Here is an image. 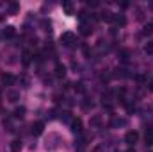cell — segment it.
Listing matches in <instances>:
<instances>
[{"instance_id": "obj_1", "label": "cell", "mask_w": 153, "mask_h": 152, "mask_svg": "<svg viewBox=\"0 0 153 152\" xmlns=\"http://www.w3.org/2000/svg\"><path fill=\"white\" fill-rule=\"evenodd\" d=\"M61 43H62L64 47H73L76 43V36L73 32H64V34L61 36Z\"/></svg>"}, {"instance_id": "obj_2", "label": "cell", "mask_w": 153, "mask_h": 152, "mask_svg": "<svg viewBox=\"0 0 153 152\" xmlns=\"http://www.w3.org/2000/svg\"><path fill=\"white\" fill-rule=\"evenodd\" d=\"M53 141H61V136L57 132H52L50 134V140H46V149H55L57 143H53Z\"/></svg>"}, {"instance_id": "obj_3", "label": "cell", "mask_w": 153, "mask_h": 152, "mask_svg": "<svg viewBox=\"0 0 153 152\" xmlns=\"http://www.w3.org/2000/svg\"><path fill=\"white\" fill-rule=\"evenodd\" d=\"M137 138H139V134H137L135 131H128V132L125 134V141H126L128 145H134V143L137 141Z\"/></svg>"}, {"instance_id": "obj_4", "label": "cell", "mask_w": 153, "mask_h": 152, "mask_svg": "<svg viewBox=\"0 0 153 152\" xmlns=\"http://www.w3.org/2000/svg\"><path fill=\"white\" fill-rule=\"evenodd\" d=\"M0 81H2L4 86H13V84L16 82V77L11 75V74H4V75L0 77Z\"/></svg>"}, {"instance_id": "obj_5", "label": "cell", "mask_w": 153, "mask_h": 152, "mask_svg": "<svg viewBox=\"0 0 153 152\" xmlns=\"http://www.w3.org/2000/svg\"><path fill=\"white\" fill-rule=\"evenodd\" d=\"M14 34H16V31H14V27H11V25H7L4 31H2V36L5 39H11V38H14Z\"/></svg>"}, {"instance_id": "obj_6", "label": "cell", "mask_w": 153, "mask_h": 152, "mask_svg": "<svg viewBox=\"0 0 153 152\" xmlns=\"http://www.w3.org/2000/svg\"><path fill=\"white\" fill-rule=\"evenodd\" d=\"M102 122H103L102 114H93V116H91V120H89L91 127H100V125H102Z\"/></svg>"}, {"instance_id": "obj_7", "label": "cell", "mask_w": 153, "mask_h": 152, "mask_svg": "<svg viewBox=\"0 0 153 152\" xmlns=\"http://www.w3.org/2000/svg\"><path fill=\"white\" fill-rule=\"evenodd\" d=\"M71 131H73L75 134L82 132V120H80V118H75V120L71 122Z\"/></svg>"}, {"instance_id": "obj_8", "label": "cell", "mask_w": 153, "mask_h": 152, "mask_svg": "<svg viewBox=\"0 0 153 152\" xmlns=\"http://www.w3.org/2000/svg\"><path fill=\"white\" fill-rule=\"evenodd\" d=\"M112 22H114L116 25H119V27H125V25H126V18H125L123 14H114Z\"/></svg>"}, {"instance_id": "obj_9", "label": "cell", "mask_w": 153, "mask_h": 152, "mask_svg": "<svg viewBox=\"0 0 153 152\" xmlns=\"http://www.w3.org/2000/svg\"><path fill=\"white\" fill-rule=\"evenodd\" d=\"M66 75V66L64 65H61V63H57V66H55V77H62Z\"/></svg>"}, {"instance_id": "obj_10", "label": "cell", "mask_w": 153, "mask_h": 152, "mask_svg": "<svg viewBox=\"0 0 153 152\" xmlns=\"http://www.w3.org/2000/svg\"><path fill=\"white\" fill-rule=\"evenodd\" d=\"M80 32H82L84 36H89V34L93 32V25H91V23H82V25H80Z\"/></svg>"}, {"instance_id": "obj_11", "label": "cell", "mask_w": 153, "mask_h": 152, "mask_svg": "<svg viewBox=\"0 0 153 152\" xmlns=\"http://www.w3.org/2000/svg\"><path fill=\"white\" fill-rule=\"evenodd\" d=\"M43 127H45V123H43V122L34 123V125H32V134H34V136H39V134L43 132Z\"/></svg>"}, {"instance_id": "obj_12", "label": "cell", "mask_w": 153, "mask_h": 152, "mask_svg": "<svg viewBox=\"0 0 153 152\" xmlns=\"http://www.w3.org/2000/svg\"><path fill=\"white\" fill-rule=\"evenodd\" d=\"M109 125L111 127H121V125H126V120L125 118H112Z\"/></svg>"}, {"instance_id": "obj_13", "label": "cell", "mask_w": 153, "mask_h": 152, "mask_svg": "<svg viewBox=\"0 0 153 152\" xmlns=\"http://www.w3.org/2000/svg\"><path fill=\"white\" fill-rule=\"evenodd\" d=\"M98 18H100V20H105V22H112V18H114V14H112L111 11H102Z\"/></svg>"}, {"instance_id": "obj_14", "label": "cell", "mask_w": 153, "mask_h": 152, "mask_svg": "<svg viewBox=\"0 0 153 152\" xmlns=\"http://www.w3.org/2000/svg\"><path fill=\"white\" fill-rule=\"evenodd\" d=\"M7 99H9V102H16V100L20 99V91L9 90V91H7Z\"/></svg>"}, {"instance_id": "obj_15", "label": "cell", "mask_w": 153, "mask_h": 152, "mask_svg": "<svg viewBox=\"0 0 153 152\" xmlns=\"http://www.w3.org/2000/svg\"><path fill=\"white\" fill-rule=\"evenodd\" d=\"M153 34V22L152 23H146L144 29H143V36H152Z\"/></svg>"}, {"instance_id": "obj_16", "label": "cell", "mask_w": 153, "mask_h": 152, "mask_svg": "<svg viewBox=\"0 0 153 152\" xmlns=\"http://www.w3.org/2000/svg\"><path fill=\"white\" fill-rule=\"evenodd\" d=\"M11 150H13V152H20V150H22V141H20V140L11 141Z\"/></svg>"}, {"instance_id": "obj_17", "label": "cell", "mask_w": 153, "mask_h": 152, "mask_svg": "<svg viewBox=\"0 0 153 152\" xmlns=\"http://www.w3.org/2000/svg\"><path fill=\"white\" fill-rule=\"evenodd\" d=\"M62 9L66 11V14H73V4L71 2H62Z\"/></svg>"}, {"instance_id": "obj_18", "label": "cell", "mask_w": 153, "mask_h": 152, "mask_svg": "<svg viewBox=\"0 0 153 152\" xmlns=\"http://www.w3.org/2000/svg\"><path fill=\"white\" fill-rule=\"evenodd\" d=\"M30 57H32V56H30V52H27V50H25V52H23V57H22L23 66H29V65H30Z\"/></svg>"}, {"instance_id": "obj_19", "label": "cell", "mask_w": 153, "mask_h": 152, "mask_svg": "<svg viewBox=\"0 0 153 152\" xmlns=\"http://www.w3.org/2000/svg\"><path fill=\"white\" fill-rule=\"evenodd\" d=\"M119 57H121V61H128L130 59V50H126V48L119 50Z\"/></svg>"}, {"instance_id": "obj_20", "label": "cell", "mask_w": 153, "mask_h": 152, "mask_svg": "<svg viewBox=\"0 0 153 152\" xmlns=\"http://www.w3.org/2000/svg\"><path fill=\"white\" fill-rule=\"evenodd\" d=\"M13 116H14V118H23V116H25V108H16L14 113H13Z\"/></svg>"}, {"instance_id": "obj_21", "label": "cell", "mask_w": 153, "mask_h": 152, "mask_svg": "<svg viewBox=\"0 0 153 152\" xmlns=\"http://www.w3.org/2000/svg\"><path fill=\"white\" fill-rule=\"evenodd\" d=\"M144 140H146V145H153V131H146Z\"/></svg>"}, {"instance_id": "obj_22", "label": "cell", "mask_w": 153, "mask_h": 152, "mask_svg": "<svg viewBox=\"0 0 153 152\" xmlns=\"http://www.w3.org/2000/svg\"><path fill=\"white\" fill-rule=\"evenodd\" d=\"M91 108H93V100H91V99H84V102H82V109L87 111V109H91Z\"/></svg>"}, {"instance_id": "obj_23", "label": "cell", "mask_w": 153, "mask_h": 152, "mask_svg": "<svg viewBox=\"0 0 153 152\" xmlns=\"http://www.w3.org/2000/svg\"><path fill=\"white\" fill-rule=\"evenodd\" d=\"M41 27H43L46 32H50V31H52V23H50L48 20H41Z\"/></svg>"}, {"instance_id": "obj_24", "label": "cell", "mask_w": 153, "mask_h": 152, "mask_svg": "<svg viewBox=\"0 0 153 152\" xmlns=\"http://www.w3.org/2000/svg\"><path fill=\"white\" fill-rule=\"evenodd\" d=\"M128 70H125V68H117L116 70V77H121V79H125V77H128V74H126Z\"/></svg>"}, {"instance_id": "obj_25", "label": "cell", "mask_w": 153, "mask_h": 152, "mask_svg": "<svg viewBox=\"0 0 153 152\" xmlns=\"http://www.w3.org/2000/svg\"><path fill=\"white\" fill-rule=\"evenodd\" d=\"M144 52H146V54H153V41H148V43L144 45Z\"/></svg>"}, {"instance_id": "obj_26", "label": "cell", "mask_w": 153, "mask_h": 152, "mask_svg": "<svg viewBox=\"0 0 153 152\" xmlns=\"http://www.w3.org/2000/svg\"><path fill=\"white\" fill-rule=\"evenodd\" d=\"M16 11H18V4H16V2H11V4H9V13L14 14Z\"/></svg>"}, {"instance_id": "obj_27", "label": "cell", "mask_w": 153, "mask_h": 152, "mask_svg": "<svg viewBox=\"0 0 153 152\" xmlns=\"http://www.w3.org/2000/svg\"><path fill=\"white\" fill-rule=\"evenodd\" d=\"M20 82H22L23 88H29V79L27 77H20Z\"/></svg>"}, {"instance_id": "obj_28", "label": "cell", "mask_w": 153, "mask_h": 152, "mask_svg": "<svg viewBox=\"0 0 153 152\" xmlns=\"http://www.w3.org/2000/svg\"><path fill=\"white\" fill-rule=\"evenodd\" d=\"M75 90L78 91V93H82V91H84V84H80V82H78V84H75Z\"/></svg>"}, {"instance_id": "obj_29", "label": "cell", "mask_w": 153, "mask_h": 152, "mask_svg": "<svg viewBox=\"0 0 153 152\" xmlns=\"http://www.w3.org/2000/svg\"><path fill=\"white\" fill-rule=\"evenodd\" d=\"M102 81H103V82H109V81H111V75H109V74H103V75H102Z\"/></svg>"}, {"instance_id": "obj_30", "label": "cell", "mask_w": 153, "mask_h": 152, "mask_svg": "<svg viewBox=\"0 0 153 152\" xmlns=\"http://www.w3.org/2000/svg\"><path fill=\"white\" fill-rule=\"evenodd\" d=\"M135 81H137V82H144V81H146V77H144V75H137V77H135Z\"/></svg>"}, {"instance_id": "obj_31", "label": "cell", "mask_w": 153, "mask_h": 152, "mask_svg": "<svg viewBox=\"0 0 153 152\" xmlns=\"http://www.w3.org/2000/svg\"><path fill=\"white\" fill-rule=\"evenodd\" d=\"M82 50H84V54H85V56H89V47H85V45H84V47H82Z\"/></svg>"}, {"instance_id": "obj_32", "label": "cell", "mask_w": 153, "mask_h": 152, "mask_svg": "<svg viewBox=\"0 0 153 152\" xmlns=\"http://www.w3.org/2000/svg\"><path fill=\"white\" fill-rule=\"evenodd\" d=\"M89 5H91V7H98L100 4H98V2H89Z\"/></svg>"}, {"instance_id": "obj_33", "label": "cell", "mask_w": 153, "mask_h": 152, "mask_svg": "<svg viewBox=\"0 0 153 152\" xmlns=\"http://www.w3.org/2000/svg\"><path fill=\"white\" fill-rule=\"evenodd\" d=\"M148 86H150V88H148V90H150V91H152V93H153V82H150V84H148Z\"/></svg>"}, {"instance_id": "obj_34", "label": "cell", "mask_w": 153, "mask_h": 152, "mask_svg": "<svg viewBox=\"0 0 153 152\" xmlns=\"http://www.w3.org/2000/svg\"><path fill=\"white\" fill-rule=\"evenodd\" d=\"M128 152H134V150H128Z\"/></svg>"}]
</instances>
